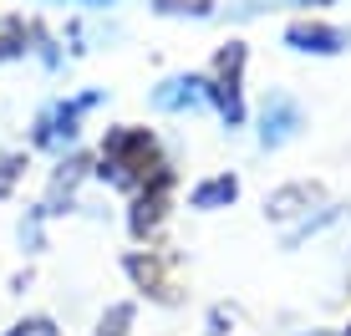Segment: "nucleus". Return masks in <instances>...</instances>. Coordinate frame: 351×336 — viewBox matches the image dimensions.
Listing matches in <instances>:
<instances>
[{"label": "nucleus", "mask_w": 351, "mask_h": 336, "mask_svg": "<svg viewBox=\"0 0 351 336\" xmlns=\"http://www.w3.org/2000/svg\"><path fill=\"white\" fill-rule=\"evenodd\" d=\"M132 316H138L132 301H112V306L102 311V321H97L92 336H132Z\"/></svg>", "instance_id": "14"}, {"label": "nucleus", "mask_w": 351, "mask_h": 336, "mask_svg": "<svg viewBox=\"0 0 351 336\" xmlns=\"http://www.w3.org/2000/svg\"><path fill=\"white\" fill-rule=\"evenodd\" d=\"M204 77L199 71H173V77H163L158 87H153V107L158 112H193V107H204Z\"/></svg>", "instance_id": "9"}, {"label": "nucleus", "mask_w": 351, "mask_h": 336, "mask_svg": "<svg viewBox=\"0 0 351 336\" xmlns=\"http://www.w3.org/2000/svg\"><path fill=\"white\" fill-rule=\"evenodd\" d=\"M300 128H306V112H300V102L290 97V92H265V107H260V148L275 153L285 148L290 138H300Z\"/></svg>", "instance_id": "5"}, {"label": "nucleus", "mask_w": 351, "mask_h": 336, "mask_svg": "<svg viewBox=\"0 0 351 336\" xmlns=\"http://www.w3.org/2000/svg\"><path fill=\"white\" fill-rule=\"evenodd\" d=\"M0 336H62V326H56V316H46V311H36V316H21L10 321Z\"/></svg>", "instance_id": "15"}, {"label": "nucleus", "mask_w": 351, "mask_h": 336, "mask_svg": "<svg viewBox=\"0 0 351 336\" xmlns=\"http://www.w3.org/2000/svg\"><path fill=\"white\" fill-rule=\"evenodd\" d=\"M245 67H250V46L245 41H224L214 51V67L204 77H219V82H245Z\"/></svg>", "instance_id": "12"}, {"label": "nucleus", "mask_w": 351, "mask_h": 336, "mask_svg": "<svg viewBox=\"0 0 351 336\" xmlns=\"http://www.w3.org/2000/svg\"><path fill=\"white\" fill-rule=\"evenodd\" d=\"M21 173H26V153H0V199L16 189Z\"/></svg>", "instance_id": "17"}, {"label": "nucleus", "mask_w": 351, "mask_h": 336, "mask_svg": "<svg viewBox=\"0 0 351 336\" xmlns=\"http://www.w3.org/2000/svg\"><path fill=\"white\" fill-rule=\"evenodd\" d=\"M285 46L300 56H336L351 46V36L341 26H331V21H290L285 26Z\"/></svg>", "instance_id": "7"}, {"label": "nucleus", "mask_w": 351, "mask_h": 336, "mask_svg": "<svg viewBox=\"0 0 351 336\" xmlns=\"http://www.w3.org/2000/svg\"><path fill=\"white\" fill-rule=\"evenodd\" d=\"M316 204H321V184H280L265 194V219H275V224L306 219Z\"/></svg>", "instance_id": "8"}, {"label": "nucleus", "mask_w": 351, "mask_h": 336, "mask_svg": "<svg viewBox=\"0 0 351 336\" xmlns=\"http://www.w3.org/2000/svg\"><path fill=\"white\" fill-rule=\"evenodd\" d=\"M97 102H102V92H82V97H71V102L41 107L36 123H31V148L56 153V158L71 153V148H77V138H82V112H92Z\"/></svg>", "instance_id": "2"}, {"label": "nucleus", "mask_w": 351, "mask_h": 336, "mask_svg": "<svg viewBox=\"0 0 351 336\" xmlns=\"http://www.w3.org/2000/svg\"><path fill=\"white\" fill-rule=\"evenodd\" d=\"M158 16H214V0H158Z\"/></svg>", "instance_id": "16"}, {"label": "nucleus", "mask_w": 351, "mask_h": 336, "mask_svg": "<svg viewBox=\"0 0 351 336\" xmlns=\"http://www.w3.org/2000/svg\"><path fill=\"white\" fill-rule=\"evenodd\" d=\"M163 163L168 158H163V148H158V133H153V128H138V123H123V128H107L92 173L102 178V184L123 189V194H138V189L148 184Z\"/></svg>", "instance_id": "1"}, {"label": "nucleus", "mask_w": 351, "mask_h": 336, "mask_svg": "<svg viewBox=\"0 0 351 336\" xmlns=\"http://www.w3.org/2000/svg\"><path fill=\"white\" fill-rule=\"evenodd\" d=\"M168 209H173V163H163L158 173L132 194V204H128V235L132 239H153L163 230Z\"/></svg>", "instance_id": "3"}, {"label": "nucleus", "mask_w": 351, "mask_h": 336, "mask_svg": "<svg viewBox=\"0 0 351 336\" xmlns=\"http://www.w3.org/2000/svg\"><path fill=\"white\" fill-rule=\"evenodd\" d=\"M92 173V158L87 153H62V158H56V168H51V184H46V199L36 204V209L46 214V219H51V214H62V204H71L77 199V189H82V178Z\"/></svg>", "instance_id": "6"}, {"label": "nucleus", "mask_w": 351, "mask_h": 336, "mask_svg": "<svg viewBox=\"0 0 351 336\" xmlns=\"http://www.w3.org/2000/svg\"><path fill=\"white\" fill-rule=\"evenodd\" d=\"M204 97L214 102V112H219V123L234 133V128H245V82H219V77H204Z\"/></svg>", "instance_id": "11"}, {"label": "nucleus", "mask_w": 351, "mask_h": 336, "mask_svg": "<svg viewBox=\"0 0 351 336\" xmlns=\"http://www.w3.org/2000/svg\"><path fill=\"white\" fill-rule=\"evenodd\" d=\"M290 5H306L311 10V5H336V0H290Z\"/></svg>", "instance_id": "20"}, {"label": "nucleus", "mask_w": 351, "mask_h": 336, "mask_svg": "<svg viewBox=\"0 0 351 336\" xmlns=\"http://www.w3.org/2000/svg\"><path fill=\"white\" fill-rule=\"evenodd\" d=\"M82 5H123V0H82Z\"/></svg>", "instance_id": "21"}, {"label": "nucleus", "mask_w": 351, "mask_h": 336, "mask_svg": "<svg viewBox=\"0 0 351 336\" xmlns=\"http://www.w3.org/2000/svg\"><path fill=\"white\" fill-rule=\"evenodd\" d=\"M234 321H239L234 306H214L209 321H204V336H229V326H234Z\"/></svg>", "instance_id": "18"}, {"label": "nucleus", "mask_w": 351, "mask_h": 336, "mask_svg": "<svg viewBox=\"0 0 351 336\" xmlns=\"http://www.w3.org/2000/svg\"><path fill=\"white\" fill-rule=\"evenodd\" d=\"M239 199V173H209L189 189V209L199 214H214V209H229Z\"/></svg>", "instance_id": "10"}, {"label": "nucleus", "mask_w": 351, "mask_h": 336, "mask_svg": "<svg viewBox=\"0 0 351 336\" xmlns=\"http://www.w3.org/2000/svg\"><path fill=\"white\" fill-rule=\"evenodd\" d=\"M336 219H341V204H321V214H306L295 230H285V250H300L311 235H321L326 224H336Z\"/></svg>", "instance_id": "13"}, {"label": "nucleus", "mask_w": 351, "mask_h": 336, "mask_svg": "<svg viewBox=\"0 0 351 336\" xmlns=\"http://www.w3.org/2000/svg\"><path fill=\"white\" fill-rule=\"evenodd\" d=\"M173 255H158V250H128L123 270L138 291H148L153 301H178V280H173Z\"/></svg>", "instance_id": "4"}, {"label": "nucleus", "mask_w": 351, "mask_h": 336, "mask_svg": "<svg viewBox=\"0 0 351 336\" xmlns=\"http://www.w3.org/2000/svg\"><path fill=\"white\" fill-rule=\"evenodd\" d=\"M41 219H46L41 209H31V219H21V245H26V250H41V245H46V235H41Z\"/></svg>", "instance_id": "19"}]
</instances>
